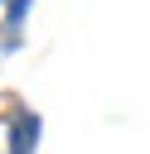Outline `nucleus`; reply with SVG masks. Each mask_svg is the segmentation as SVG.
<instances>
[]
</instances>
